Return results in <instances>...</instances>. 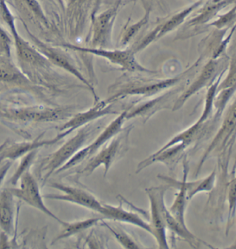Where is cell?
Wrapping results in <instances>:
<instances>
[{
	"instance_id": "1",
	"label": "cell",
	"mask_w": 236,
	"mask_h": 249,
	"mask_svg": "<svg viewBox=\"0 0 236 249\" xmlns=\"http://www.w3.org/2000/svg\"><path fill=\"white\" fill-rule=\"evenodd\" d=\"M168 186H160L146 189L150 204V227L152 235L155 237L160 249H168L166 237L165 215L167 209L165 204V195Z\"/></svg>"
},
{
	"instance_id": "2",
	"label": "cell",
	"mask_w": 236,
	"mask_h": 249,
	"mask_svg": "<svg viewBox=\"0 0 236 249\" xmlns=\"http://www.w3.org/2000/svg\"><path fill=\"white\" fill-rule=\"evenodd\" d=\"M88 132L85 129H81L66 143L62 145L56 152L48 156L45 160H42L40 165L41 175L43 179V185L52 173L55 170L60 169L63 165L72 159L77 152L79 151L88 138Z\"/></svg>"
},
{
	"instance_id": "3",
	"label": "cell",
	"mask_w": 236,
	"mask_h": 249,
	"mask_svg": "<svg viewBox=\"0 0 236 249\" xmlns=\"http://www.w3.org/2000/svg\"><path fill=\"white\" fill-rule=\"evenodd\" d=\"M9 190L14 196L24 201L29 206L39 210L41 212L47 214L49 217L53 218L63 227L67 224L66 222L59 219L45 206L38 183L29 171L25 172L21 177L20 186L19 188H9Z\"/></svg>"
},
{
	"instance_id": "4",
	"label": "cell",
	"mask_w": 236,
	"mask_h": 249,
	"mask_svg": "<svg viewBox=\"0 0 236 249\" xmlns=\"http://www.w3.org/2000/svg\"><path fill=\"white\" fill-rule=\"evenodd\" d=\"M129 109L121 113L120 115L118 116L116 119H114L103 130L102 133L98 136L97 139L92 143L84 147V148L80 149L76 155L73 156L72 159H70L69 161H67L57 172L58 173H61L62 171H64V170L68 169V168H72V167L78 164V163L85 160V159H88V157L94 155L101 147L106 145V143H107L110 139L115 137L116 134H119L124 121L126 119V115H127V113Z\"/></svg>"
},
{
	"instance_id": "5",
	"label": "cell",
	"mask_w": 236,
	"mask_h": 249,
	"mask_svg": "<svg viewBox=\"0 0 236 249\" xmlns=\"http://www.w3.org/2000/svg\"><path fill=\"white\" fill-rule=\"evenodd\" d=\"M126 135L119 136L113 139L109 144H106L102 150H100L97 155L90 160L88 164L81 171V174L89 175L96 168L103 165L105 168L104 176L107 175L111 165L114 160H118L121 155L126 150Z\"/></svg>"
},
{
	"instance_id": "6",
	"label": "cell",
	"mask_w": 236,
	"mask_h": 249,
	"mask_svg": "<svg viewBox=\"0 0 236 249\" xmlns=\"http://www.w3.org/2000/svg\"><path fill=\"white\" fill-rule=\"evenodd\" d=\"M52 188H55L58 191L63 193V195H46L43 198L48 199H55V200H60L68 201L83 206L86 209L91 210L99 213L102 208L103 204L91 193L80 189V188H74V187L66 186V185L60 184L58 183H52L50 184Z\"/></svg>"
},
{
	"instance_id": "7",
	"label": "cell",
	"mask_w": 236,
	"mask_h": 249,
	"mask_svg": "<svg viewBox=\"0 0 236 249\" xmlns=\"http://www.w3.org/2000/svg\"><path fill=\"white\" fill-rule=\"evenodd\" d=\"M188 170H189V167H188L187 157L184 156L183 159V178L182 181H178L175 178L162 176V175L158 176L159 178H162L163 181L168 183V186L175 187L179 190L175 201L168 211L180 224L184 227H187L186 222H185V211H186V203L188 201L187 196H186L184 182L187 179Z\"/></svg>"
},
{
	"instance_id": "8",
	"label": "cell",
	"mask_w": 236,
	"mask_h": 249,
	"mask_svg": "<svg viewBox=\"0 0 236 249\" xmlns=\"http://www.w3.org/2000/svg\"><path fill=\"white\" fill-rule=\"evenodd\" d=\"M4 117L24 121V122H42L52 121L65 118L61 109L39 107L21 108L18 109L2 110Z\"/></svg>"
},
{
	"instance_id": "9",
	"label": "cell",
	"mask_w": 236,
	"mask_h": 249,
	"mask_svg": "<svg viewBox=\"0 0 236 249\" xmlns=\"http://www.w3.org/2000/svg\"><path fill=\"white\" fill-rule=\"evenodd\" d=\"M65 47L79 52L94 54L98 56L110 60L113 63L129 70V71H147V70L139 65L134 58L133 53L131 51H106L103 49L83 48L71 45H65Z\"/></svg>"
},
{
	"instance_id": "10",
	"label": "cell",
	"mask_w": 236,
	"mask_h": 249,
	"mask_svg": "<svg viewBox=\"0 0 236 249\" xmlns=\"http://www.w3.org/2000/svg\"><path fill=\"white\" fill-rule=\"evenodd\" d=\"M28 35L29 36L37 48L38 49L39 52H40V53L42 54L48 60L49 62H52L54 65H56L60 68H63V70H66L73 76H76L80 81L88 85V88L92 91L94 96H96L91 85L88 83V82L85 79L84 77L82 76L81 73L77 70L76 67L72 65L71 62L62 52L53 48V47H49V46L46 45L45 44L42 43L38 39L34 37L29 31H28Z\"/></svg>"
},
{
	"instance_id": "11",
	"label": "cell",
	"mask_w": 236,
	"mask_h": 249,
	"mask_svg": "<svg viewBox=\"0 0 236 249\" xmlns=\"http://www.w3.org/2000/svg\"><path fill=\"white\" fill-rule=\"evenodd\" d=\"M110 103L107 101H102L98 103L96 106L91 108L89 110L76 114L72 118L71 120L69 121L67 124H64L63 127H61L60 129L61 132H63L62 134L65 137L75 129L98 118L108 115V114H118L116 111L111 110V106H109Z\"/></svg>"
},
{
	"instance_id": "12",
	"label": "cell",
	"mask_w": 236,
	"mask_h": 249,
	"mask_svg": "<svg viewBox=\"0 0 236 249\" xmlns=\"http://www.w3.org/2000/svg\"><path fill=\"white\" fill-rule=\"evenodd\" d=\"M99 213L107 219L127 223L141 228L152 235L151 227L149 223L144 221L138 214L126 211L123 209L122 206H113L111 205L103 204Z\"/></svg>"
},
{
	"instance_id": "13",
	"label": "cell",
	"mask_w": 236,
	"mask_h": 249,
	"mask_svg": "<svg viewBox=\"0 0 236 249\" xmlns=\"http://www.w3.org/2000/svg\"><path fill=\"white\" fill-rule=\"evenodd\" d=\"M14 36L16 53L19 60L25 63L38 66H47L49 62L42 54L36 50L29 42L18 34L17 29L11 31Z\"/></svg>"
},
{
	"instance_id": "14",
	"label": "cell",
	"mask_w": 236,
	"mask_h": 249,
	"mask_svg": "<svg viewBox=\"0 0 236 249\" xmlns=\"http://www.w3.org/2000/svg\"><path fill=\"white\" fill-rule=\"evenodd\" d=\"M201 3H202V0H200V1L191 5L186 9L175 14L173 17L170 18L169 19L165 21L163 24H161L160 26H159L158 27H157L154 30L153 32L151 33V34L147 38H145V40H144L143 44H141L139 45L138 49H141L143 48V47L146 46L147 44L150 43L154 39L162 37V36L165 35L166 33L171 31L175 28L178 27L180 24H181L184 21V19H186L188 16H189L194 10H196L200 5L201 4Z\"/></svg>"
},
{
	"instance_id": "15",
	"label": "cell",
	"mask_w": 236,
	"mask_h": 249,
	"mask_svg": "<svg viewBox=\"0 0 236 249\" xmlns=\"http://www.w3.org/2000/svg\"><path fill=\"white\" fill-rule=\"evenodd\" d=\"M235 123H236V107L235 105H233L232 107L230 108L229 112H228L227 118L224 120V124H222V128L218 132V134L216 135V138L211 142V145L207 149L206 152H205L204 155L203 156L202 158L200 160L199 165H198V170H196V175L195 176H198L199 174L200 170L201 169V166L204 164L205 160L207 159L208 156L211 152H213L216 147H224L227 140L229 137H230L231 134H232V131H234L235 129Z\"/></svg>"
},
{
	"instance_id": "16",
	"label": "cell",
	"mask_w": 236,
	"mask_h": 249,
	"mask_svg": "<svg viewBox=\"0 0 236 249\" xmlns=\"http://www.w3.org/2000/svg\"><path fill=\"white\" fill-rule=\"evenodd\" d=\"M14 196L9 189L4 190L0 194V228L4 232L11 235L14 231Z\"/></svg>"
},
{
	"instance_id": "17",
	"label": "cell",
	"mask_w": 236,
	"mask_h": 249,
	"mask_svg": "<svg viewBox=\"0 0 236 249\" xmlns=\"http://www.w3.org/2000/svg\"><path fill=\"white\" fill-rule=\"evenodd\" d=\"M215 70H216V65H215L214 62L211 61L209 63H208L205 66L204 70L201 72V75L198 78V79H197L196 81L194 82V83L188 88L187 91H185L178 98L177 102L174 105L173 110H178L180 108L182 107L183 105L187 101L188 98L191 97L197 91L201 89L202 87L207 84V82L209 81L213 73H214Z\"/></svg>"
},
{
	"instance_id": "18",
	"label": "cell",
	"mask_w": 236,
	"mask_h": 249,
	"mask_svg": "<svg viewBox=\"0 0 236 249\" xmlns=\"http://www.w3.org/2000/svg\"><path fill=\"white\" fill-rule=\"evenodd\" d=\"M116 9H111L105 11L95 18L94 22V44L102 42L105 35L109 31L115 18Z\"/></svg>"
},
{
	"instance_id": "19",
	"label": "cell",
	"mask_w": 236,
	"mask_h": 249,
	"mask_svg": "<svg viewBox=\"0 0 236 249\" xmlns=\"http://www.w3.org/2000/svg\"><path fill=\"white\" fill-rule=\"evenodd\" d=\"M216 178V171L215 169L209 176L204 178H201L195 181H190V182H188L186 179L184 182V186L188 200H191L192 198L194 197L197 194L201 192L211 191L214 188Z\"/></svg>"
},
{
	"instance_id": "20",
	"label": "cell",
	"mask_w": 236,
	"mask_h": 249,
	"mask_svg": "<svg viewBox=\"0 0 236 249\" xmlns=\"http://www.w3.org/2000/svg\"><path fill=\"white\" fill-rule=\"evenodd\" d=\"M101 220H102L101 218L96 217L90 218V219L73 223L67 222V224L63 226L64 229L63 231L55 239L54 242H58V240L71 237V236L75 235V234L86 230V229L93 227L96 223Z\"/></svg>"
},
{
	"instance_id": "21",
	"label": "cell",
	"mask_w": 236,
	"mask_h": 249,
	"mask_svg": "<svg viewBox=\"0 0 236 249\" xmlns=\"http://www.w3.org/2000/svg\"><path fill=\"white\" fill-rule=\"evenodd\" d=\"M232 1V0H213L205 6L202 12L198 17L194 18L190 22L191 24H199L207 22L210 18L214 17L219 11L231 4Z\"/></svg>"
},
{
	"instance_id": "22",
	"label": "cell",
	"mask_w": 236,
	"mask_h": 249,
	"mask_svg": "<svg viewBox=\"0 0 236 249\" xmlns=\"http://www.w3.org/2000/svg\"><path fill=\"white\" fill-rule=\"evenodd\" d=\"M24 80L22 73L7 58L0 59V82L15 83Z\"/></svg>"
},
{
	"instance_id": "23",
	"label": "cell",
	"mask_w": 236,
	"mask_h": 249,
	"mask_svg": "<svg viewBox=\"0 0 236 249\" xmlns=\"http://www.w3.org/2000/svg\"><path fill=\"white\" fill-rule=\"evenodd\" d=\"M232 174V178L229 181L228 185V202H229V209H228V226L227 229L229 228V223L232 222V219L235 217L236 209V176L235 167L233 170Z\"/></svg>"
},
{
	"instance_id": "24",
	"label": "cell",
	"mask_w": 236,
	"mask_h": 249,
	"mask_svg": "<svg viewBox=\"0 0 236 249\" xmlns=\"http://www.w3.org/2000/svg\"><path fill=\"white\" fill-rule=\"evenodd\" d=\"M103 224L110 231L111 233L116 237V240L121 244L124 248L126 249H139L140 247L127 234L121 231L116 230L112 229L110 226L108 225L106 223L103 222Z\"/></svg>"
},
{
	"instance_id": "25",
	"label": "cell",
	"mask_w": 236,
	"mask_h": 249,
	"mask_svg": "<svg viewBox=\"0 0 236 249\" xmlns=\"http://www.w3.org/2000/svg\"><path fill=\"white\" fill-rule=\"evenodd\" d=\"M35 155L36 151H34V150L27 153V155L24 157V160L21 162L20 165H19V167L18 168L17 171L15 173L14 177L11 178V183L16 184V182L19 180V178H21L23 174L27 171L28 169H29V165H31L33 160H34V157H35Z\"/></svg>"
},
{
	"instance_id": "26",
	"label": "cell",
	"mask_w": 236,
	"mask_h": 249,
	"mask_svg": "<svg viewBox=\"0 0 236 249\" xmlns=\"http://www.w3.org/2000/svg\"><path fill=\"white\" fill-rule=\"evenodd\" d=\"M21 1L39 20L45 23L47 22L45 13L37 0H21Z\"/></svg>"
},
{
	"instance_id": "27",
	"label": "cell",
	"mask_w": 236,
	"mask_h": 249,
	"mask_svg": "<svg viewBox=\"0 0 236 249\" xmlns=\"http://www.w3.org/2000/svg\"><path fill=\"white\" fill-rule=\"evenodd\" d=\"M11 40L6 31L0 26V53L9 58L11 57Z\"/></svg>"
},
{
	"instance_id": "28",
	"label": "cell",
	"mask_w": 236,
	"mask_h": 249,
	"mask_svg": "<svg viewBox=\"0 0 236 249\" xmlns=\"http://www.w3.org/2000/svg\"><path fill=\"white\" fill-rule=\"evenodd\" d=\"M236 17V8L234 6L232 10H231L229 13L227 14L224 15L223 16H221L220 18H219L218 20L216 21L214 23H213L212 25L216 26V27L220 28L224 27L225 24H228L232 19H235Z\"/></svg>"
},
{
	"instance_id": "29",
	"label": "cell",
	"mask_w": 236,
	"mask_h": 249,
	"mask_svg": "<svg viewBox=\"0 0 236 249\" xmlns=\"http://www.w3.org/2000/svg\"><path fill=\"white\" fill-rule=\"evenodd\" d=\"M147 18H148V14L145 15L144 18H142V19H141L139 22H137V24H134L132 27H129L127 33H126L127 34H126L125 37H124V42H127V41L129 40V38H130V37L135 34L136 31H138L141 27H143V25H144V24L146 23Z\"/></svg>"
},
{
	"instance_id": "30",
	"label": "cell",
	"mask_w": 236,
	"mask_h": 249,
	"mask_svg": "<svg viewBox=\"0 0 236 249\" xmlns=\"http://www.w3.org/2000/svg\"><path fill=\"white\" fill-rule=\"evenodd\" d=\"M11 165V160H7L6 163L1 165V167H0V184H1L3 180H4L5 176H6V174H7L8 171H9Z\"/></svg>"
},
{
	"instance_id": "31",
	"label": "cell",
	"mask_w": 236,
	"mask_h": 249,
	"mask_svg": "<svg viewBox=\"0 0 236 249\" xmlns=\"http://www.w3.org/2000/svg\"><path fill=\"white\" fill-rule=\"evenodd\" d=\"M64 1H69V2H73V1H77V0H64Z\"/></svg>"
}]
</instances>
